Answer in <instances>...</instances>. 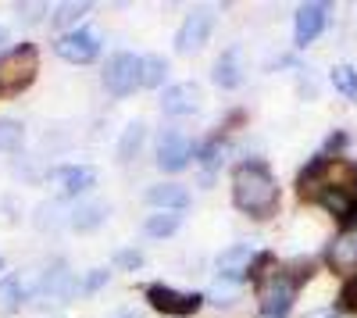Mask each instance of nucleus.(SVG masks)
Returning <instances> with one entry per match:
<instances>
[{"instance_id": "412c9836", "label": "nucleus", "mask_w": 357, "mask_h": 318, "mask_svg": "<svg viewBox=\"0 0 357 318\" xmlns=\"http://www.w3.org/2000/svg\"><path fill=\"white\" fill-rule=\"evenodd\" d=\"M22 301H29V297H25V286L18 275L0 282V311H15V308H22Z\"/></svg>"}, {"instance_id": "1a4fd4ad", "label": "nucleus", "mask_w": 357, "mask_h": 318, "mask_svg": "<svg viewBox=\"0 0 357 318\" xmlns=\"http://www.w3.org/2000/svg\"><path fill=\"white\" fill-rule=\"evenodd\" d=\"M204 104V93L197 82H175L172 90L161 93V111L165 114H197Z\"/></svg>"}, {"instance_id": "cd10ccee", "label": "nucleus", "mask_w": 357, "mask_h": 318, "mask_svg": "<svg viewBox=\"0 0 357 318\" xmlns=\"http://www.w3.org/2000/svg\"><path fill=\"white\" fill-rule=\"evenodd\" d=\"M18 11H22L25 22H40V15L47 11V4H18Z\"/></svg>"}, {"instance_id": "9b49d317", "label": "nucleus", "mask_w": 357, "mask_h": 318, "mask_svg": "<svg viewBox=\"0 0 357 318\" xmlns=\"http://www.w3.org/2000/svg\"><path fill=\"white\" fill-rule=\"evenodd\" d=\"M54 183H57V193H61V197H75V193H86L89 186L97 183V172L89 168V165L57 168V172H54Z\"/></svg>"}, {"instance_id": "6ab92c4d", "label": "nucleus", "mask_w": 357, "mask_h": 318, "mask_svg": "<svg viewBox=\"0 0 357 318\" xmlns=\"http://www.w3.org/2000/svg\"><path fill=\"white\" fill-rule=\"evenodd\" d=\"M236 297H240V279H232V275H222V279H215V286L207 290V301H215L218 308H229V304H236Z\"/></svg>"}, {"instance_id": "9d476101", "label": "nucleus", "mask_w": 357, "mask_h": 318, "mask_svg": "<svg viewBox=\"0 0 357 318\" xmlns=\"http://www.w3.org/2000/svg\"><path fill=\"white\" fill-rule=\"evenodd\" d=\"M146 301H151L158 311H165V315H193L200 308V294L168 290V286H151V290H146Z\"/></svg>"}, {"instance_id": "6e6552de", "label": "nucleus", "mask_w": 357, "mask_h": 318, "mask_svg": "<svg viewBox=\"0 0 357 318\" xmlns=\"http://www.w3.org/2000/svg\"><path fill=\"white\" fill-rule=\"evenodd\" d=\"M75 279H72V272L68 268H50L43 279H40V286H36V304H61V301H72L75 297Z\"/></svg>"}, {"instance_id": "ddd939ff", "label": "nucleus", "mask_w": 357, "mask_h": 318, "mask_svg": "<svg viewBox=\"0 0 357 318\" xmlns=\"http://www.w3.org/2000/svg\"><path fill=\"white\" fill-rule=\"evenodd\" d=\"M215 82L222 90H232V86L243 82V50L240 47H229L215 61Z\"/></svg>"}, {"instance_id": "5701e85b", "label": "nucleus", "mask_w": 357, "mask_h": 318, "mask_svg": "<svg viewBox=\"0 0 357 318\" xmlns=\"http://www.w3.org/2000/svg\"><path fill=\"white\" fill-rule=\"evenodd\" d=\"M22 139H25L22 122H15V119H0V151H4V154L18 151V147H22Z\"/></svg>"}, {"instance_id": "a211bd4d", "label": "nucleus", "mask_w": 357, "mask_h": 318, "mask_svg": "<svg viewBox=\"0 0 357 318\" xmlns=\"http://www.w3.org/2000/svg\"><path fill=\"white\" fill-rule=\"evenodd\" d=\"M143 136H146L143 122H132V126H126L122 139H118V161H132V158H136V151L143 147Z\"/></svg>"}, {"instance_id": "4be33fe9", "label": "nucleus", "mask_w": 357, "mask_h": 318, "mask_svg": "<svg viewBox=\"0 0 357 318\" xmlns=\"http://www.w3.org/2000/svg\"><path fill=\"white\" fill-rule=\"evenodd\" d=\"M178 222H183V218H178L175 211H165V215L146 218V222H143V233H146V236H172L175 229H178Z\"/></svg>"}, {"instance_id": "f8f14e48", "label": "nucleus", "mask_w": 357, "mask_h": 318, "mask_svg": "<svg viewBox=\"0 0 357 318\" xmlns=\"http://www.w3.org/2000/svg\"><path fill=\"white\" fill-rule=\"evenodd\" d=\"M329 268L340 275H357V236L343 233L329 243Z\"/></svg>"}, {"instance_id": "f3484780", "label": "nucleus", "mask_w": 357, "mask_h": 318, "mask_svg": "<svg viewBox=\"0 0 357 318\" xmlns=\"http://www.w3.org/2000/svg\"><path fill=\"white\" fill-rule=\"evenodd\" d=\"M104 218H107V204H104V200H89V204L72 211V225L75 229H97V225H104Z\"/></svg>"}, {"instance_id": "c85d7f7f", "label": "nucleus", "mask_w": 357, "mask_h": 318, "mask_svg": "<svg viewBox=\"0 0 357 318\" xmlns=\"http://www.w3.org/2000/svg\"><path fill=\"white\" fill-rule=\"evenodd\" d=\"M104 282H107V272H104V268H97L89 279H82V290H97V286H104Z\"/></svg>"}, {"instance_id": "473e14b6", "label": "nucleus", "mask_w": 357, "mask_h": 318, "mask_svg": "<svg viewBox=\"0 0 357 318\" xmlns=\"http://www.w3.org/2000/svg\"><path fill=\"white\" fill-rule=\"evenodd\" d=\"M126 318H136V315H126Z\"/></svg>"}, {"instance_id": "2f4dec72", "label": "nucleus", "mask_w": 357, "mask_h": 318, "mask_svg": "<svg viewBox=\"0 0 357 318\" xmlns=\"http://www.w3.org/2000/svg\"><path fill=\"white\" fill-rule=\"evenodd\" d=\"M4 43H8V29H0V50H4Z\"/></svg>"}, {"instance_id": "a878e982", "label": "nucleus", "mask_w": 357, "mask_h": 318, "mask_svg": "<svg viewBox=\"0 0 357 318\" xmlns=\"http://www.w3.org/2000/svg\"><path fill=\"white\" fill-rule=\"evenodd\" d=\"M89 8L86 4H61L57 8V15H54V25H72L75 18H82Z\"/></svg>"}, {"instance_id": "39448f33", "label": "nucleus", "mask_w": 357, "mask_h": 318, "mask_svg": "<svg viewBox=\"0 0 357 318\" xmlns=\"http://www.w3.org/2000/svg\"><path fill=\"white\" fill-rule=\"evenodd\" d=\"M104 86L114 93V97H126L139 86V57L136 54H118L107 61L104 68Z\"/></svg>"}, {"instance_id": "393cba45", "label": "nucleus", "mask_w": 357, "mask_h": 318, "mask_svg": "<svg viewBox=\"0 0 357 318\" xmlns=\"http://www.w3.org/2000/svg\"><path fill=\"white\" fill-rule=\"evenodd\" d=\"M222 154H225V143H222V139L204 143V147H200V165H204L207 172H215V168L222 165Z\"/></svg>"}, {"instance_id": "2eb2a0df", "label": "nucleus", "mask_w": 357, "mask_h": 318, "mask_svg": "<svg viewBox=\"0 0 357 318\" xmlns=\"http://www.w3.org/2000/svg\"><path fill=\"white\" fill-rule=\"evenodd\" d=\"M146 200L154 208H168V211H183L190 204V193L186 186H175V183H161V186H151L146 190Z\"/></svg>"}, {"instance_id": "72a5a7b5", "label": "nucleus", "mask_w": 357, "mask_h": 318, "mask_svg": "<svg viewBox=\"0 0 357 318\" xmlns=\"http://www.w3.org/2000/svg\"><path fill=\"white\" fill-rule=\"evenodd\" d=\"M0 272H4V265H0Z\"/></svg>"}, {"instance_id": "20e7f679", "label": "nucleus", "mask_w": 357, "mask_h": 318, "mask_svg": "<svg viewBox=\"0 0 357 318\" xmlns=\"http://www.w3.org/2000/svg\"><path fill=\"white\" fill-rule=\"evenodd\" d=\"M54 50H57V57H65L72 65H86L100 54V33L97 29H75V33H65L57 40Z\"/></svg>"}, {"instance_id": "7c9ffc66", "label": "nucleus", "mask_w": 357, "mask_h": 318, "mask_svg": "<svg viewBox=\"0 0 357 318\" xmlns=\"http://www.w3.org/2000/svg\"><path fill=\"white\" fill-rule=\"evenodd\" d=\"M304 318H340V311H333V308H318V311H311V315H304Z\"/></svg>"}, {"instance_id": "4468645a", "label": "nucleus", "mask_w": 357, "mask_h": 318, "mask_svg": "<svg viewBox=\"0 0 357 318\" xmlns=\"http://www.w3.org/2000/svg\"><path fill=\"white\" fill-rule=\"evenodd\" d=\"M325 29V4H304L296 11V43H311Z\"/></svg>"}, {"instance_id": "7ed1b4c3", "label": "nucleus", "mask_w": 357, "mask_h": 318, "mask_svg": "<svg viewBox=\"0 0 357 318\" xmlns=\"http://www.w3.org/2000/svg\"><path fill=\"white\" fill-rule=\"evenodd\" d=\"M36 65H40V54L29 43L11 50L8 57H0V90L15 93V90H22V86H29L33 75H36Z\"/></svg>"}, {"instance_id": "0eeeda50", "label": "nucleus", "mask_w": 357, "mask_h": 318, "mask_svg": "<svg viewBox=\"0 0 357 318\" xmlns=\"http://www.w3.org/2000/svg\"><path fill=\"white\" fill-rule=\"evenodd\" d=\"M190 165V139L178 129H165L158 136V168L165 172H183Z\"/></svg>"}, {"instance_id": "aec40b11", "label": "nucleus", "mask_w": 357, "mask_h": 318, "mask_svg": "<svg viewBox=\"0 0 357 318\" xmlns=\"http://www.w3.org/2000/svg\"><path fill=\"white\" fill-rule=\"evenodd\" d=\"M165 75H168V65L161 61V57H154V54L139 57V82L143 86H161Z\"/></svg>"}, {"instance_id": "f257e3e1", "label": "nucleus", "mask_w": 357, "mask_h": 318, "mask_svg": "<svg viewBox=\"0 0 357 318\" xmlns=\"http://www.w3.org/2000/svg\"><path fill=\"white\" fill-rule=\"evenodd\" d=\"M232 197H236V204H240L243 211L250 215H268L275 208V197H279V186L275 179L268 176V168L264 165H240L232 172Z\"/></svg>"}, {"instance_id": "c756f323", "label": "nucleus", "mask_w": 357, "mask_h": 318, "mask_svg": "<svg viewBox=\"0 0 357 318\" xmlns=\"http://www.w3.org/2000/svg\"><path fill=\"white\" fill-rule=\"evenodd\" d=\"M343 304H347V308H354V311H357V279H354V282H347V286H343Z\"/></svg>"}, {"instance_id": "dca6fc26", "label": "nucleus", "mask_w": 357, "mask_h": 318, "mask_svg": "<svg viewBox=\"0 0 357 318\" xmlns=\"http://www.w3.org/2000/svg\"><path fill=\"white\" fill-rule=\"evenodd\" d=\"M250 265H254V250H250V247H229V250L218 257V272H222V275H232V279H240Z\"/></svg>"}, {"instance_id": "bb28decb", "label": "nucleus", "mask_w": 357, "mask_h": 318, "mask_svg": "<svg viewBox=\"0 0 357 318\" xmlns=\"http://www.w3.org/2000/svg\"><path fill=\"white\" fill-rule=\"evenodd\" d=\"M114 265H118V268H139V265H143V254L122 250V254H114Z\"/></svg>"}, {"instance_id": "423d86ee", "label": "nucleus", "mask_w": 357, "mask_h": 318, "mask_svg": "<svg viewBox=\"0 0 357 318\" xmlns=\"http://www.w3.org/2000/svg\"><path fill=\"white\" fill-rule=\"evenodd\" d=\"M211 25H215L211 11H190L183 29H178V36H175V50L178 54H197L207 43V36H211Z\"/></svg>"}, {"instance_id": "b1692460", "label": "nucleus", "mask_w": 357, "mask_h": 318, "mask_svg": "<svg viewBox=\"0 0 357 318\" xmlns=\"http://www.w3.org/2000/svg\"><path fill=\"white\" fill-rule=\"evenodd\" d=\"M333 82H336V90H340V93H347L350 100H357V72H354V68L340 65V68L333 72Z\"/></svg>"}, {"instance_id": "f03ea898", "label": "nucleus", "mask_w": 357, "mask_h": 318, "mask_svg": "<svg viewBox=\"0 0 357 318\" xmlns=\"http://www.w3.org/2000/svg\"><path fill=\"white\" fill-rule=\"evenodd\" d=\"M264 268H268V272L257 275L261 311H264V318H282V315L289 311L293 297H296V282H293L289 272H279V268H275L272 257H264Z\"/></svg>"}]
</instances>
